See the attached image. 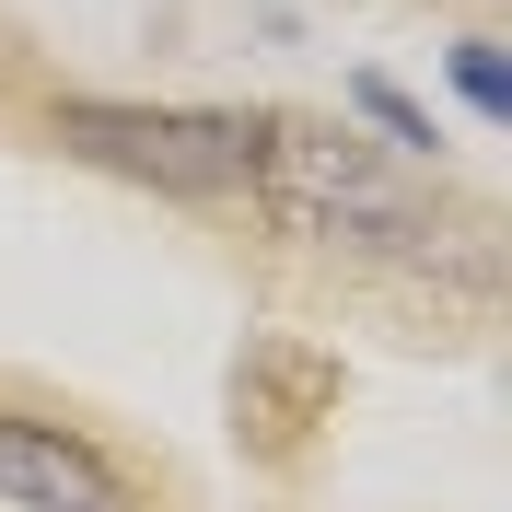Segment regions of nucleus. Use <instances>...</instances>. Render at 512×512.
Listing matches in <instances>:
<instances>
[{
  "instance_id": "obj_6",
  "label": "nucleus",
  "mask_w": 512,
  "mask_h": 512,
  "mask_svg": "<svg viewBox=\"0 0 512 512\" xmlns=\"http://www.w3.org/2000/svg\"><path fill=\"white\" fill-rule=\"evenodd\" d=\"M0 47H12V35H0Z\"/></svg>"
},
{
  "instance_id": "obj_4",
  "label": "nucleus",
  "mask_w": 512,
  "mask_h": 512,
  "mask_svg": "<svg viewBox=\"0 0 512 512\" xmlns=\"http://www.w3.org/2000/svg\"><path fill=\"white\" fill-rule=\"evenodd\" d=\"M350 105H361V117L384 128V152H408V163H431V117H419V105L396 94V82H373V70H361V82H350Z\"/></svg>"
},
{
  "instance_id": "obj_2",
  "label": "nucleus",
  "mask_w": 512,
  "mask_h": 512,
  "mask_svg": "<svg viewBox=\"0 0 512 512\" xmlns=\"http://www.w3.org/2000/svg\"><path fill=\"white\" fill-rule=\"evenodd\" d=\"M59 140L128 187H163V198H233L256 175V117H222V105H105V94H70L59 105Z\"/></svg>"
},
{
  "instance_id": "obj_3",
  "label": "nucleus",
  "mask_w": 512,
  "mask_h": 512,
  "mask_svg": "<svg viewBox=\"0 0 512 512\" xmlns=\"http://www.w3.org/2000/svg\"><path fill=\"white\" fill-rule=\"evenodd\" d=\"M0 512H128V478L59 419H0Z\"/></svg>"
},
{
  "instance_id": "obj_1",
  "label": "nucleus",
  "mask_w": 512,
  "mask_h": 512,
  "mask_svg": "<svg viewBox=\"0 0 512 512\" xmlns=\"http://www.w3.org/2000/svg\"><path fill=\"white\" fill-rule=\"evenodd\" d=\"M245 187L303 245H408L419 233V187L373 140H350L338 117H256V175Z\"/></svg>"
},
{
  "instance_id": "obj_5",
  "label": "nucleus",
  "mask_w": 512,
  "mask_h": 512,
  "mask_svg": "<svg viewBox=\"0 0 512 512\" xmlns=\"http://www.w3.org/2000/svg\"><path fill=\"white\" fill-rule=\"evenodd\" d=\"M454 94L478 105V117H512V59L489 47V35H478V47H454Z\"/></svg>"
}]
</instances>
